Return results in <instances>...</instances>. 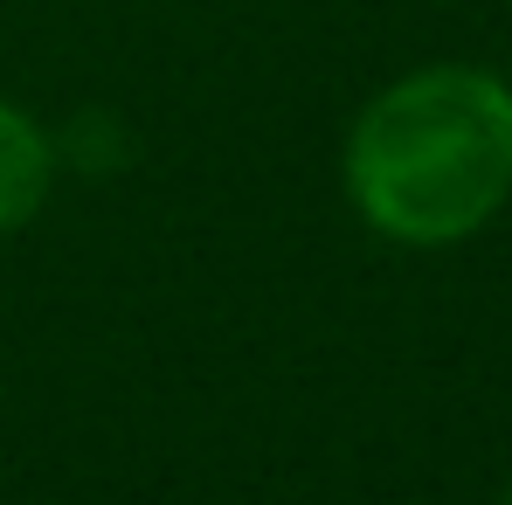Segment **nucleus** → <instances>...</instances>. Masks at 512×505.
<instances>
[{
	"instance_id": "3",
	"label": "nucleus",
	"mask_w": 512,
	"mask_h": 505,
	"mask_svg": "<svg viewBox=\"0 0 512 505\" xmlns=\"http://www.w3.org/2000/svg\"><path fill=\"white\" fill-rule=\"evenodd\" d=\"M499 505H512V485H506V499H499Z\"/></svg>"
},
{
	"instance_id": "1",
	"label": "nucleus",
	"mask_w": 512,
	"mask_h": 505,
	"mask_svg": "<svg viewBox=\"0 0 512 505\" xmlns=\"http://www.w3.org/2000/svg\"><path fill=\"white\" fill-rule=\"evenodd\" d=\"M340 187L381 243H471L512 201V84L485 63L402 70L353 111Z\"/></svg>"
},
{
	"instance_id": "2",
	"label": "nucleus",
	"mask_w": 512,
	"mask_h": 505,
	"mask_svg": "<svg viewBox=\"0 0 512 505\" xmlns=\"http://www.w3.org/2000/svg\"><path fill=\"white\" fill-rule=\"evenodd\" d=\"M49 194H56V139H49V125L28 104L0 97V236L28 229L49 208Z\"/></svg>"
}]
</instances>
